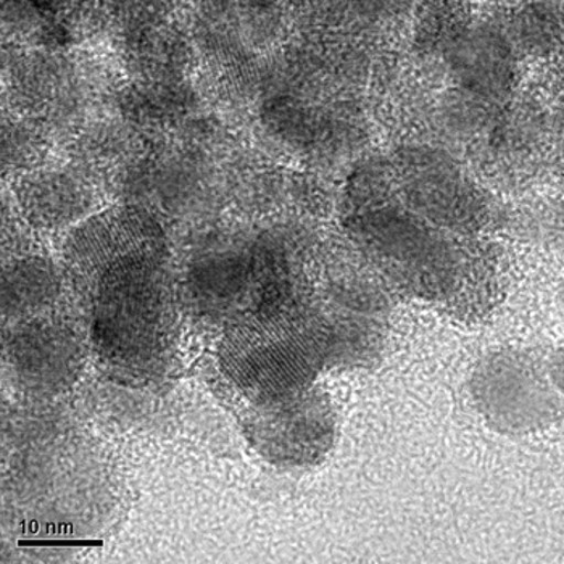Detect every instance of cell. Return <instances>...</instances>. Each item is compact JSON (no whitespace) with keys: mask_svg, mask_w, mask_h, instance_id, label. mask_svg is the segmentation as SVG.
Here are the masks:
<instances>
[{"mask_svg":"<svg viewBox=\"0 0 564 564\" xmlns=\"http://www.w3.org/2000/svg\"><path fill=\"white\" fill-rule=\"evenodd\" d=\"M15 196L33 225L58 229L85 217L93 189L79 170L40 169L19 174Z\"/></svg>","mask_w":564,"mask_h":564,"instance_id":"cell-8","label":"cell"},{"mask_svg":"<svg viewBox=\"0 0 564 564\" xmlns=\"http://www.w3.org/2000/svg\"><path fill=\"white\" fill-rule=\"evenodd\" d=\"M44 130L40 123L22 115L3 120L2 165L6 172L23 174L43 166L48 149Z\"/></svg>","mask_w":564,"mask_h":564,"instance_id":"cell-12","label":"cell"},{"mask_svg":"<svg viewBox=\"0 0 564 564\" xmlns=\"http://www.w3.org/2000/svg\"><path fill=\"white\" fill-rule=\"evenodd\" d=\"M529 232L545 243L564 267V205L539 212L529 223Z\"/></svg>","mask_w":564,"mask_h":564,"instance_id":"cell-13","label":"cell"},{"mask_svg":"<svg viewBox=\"0 0 564 564\" xmlns=\"http://www.w3.org/2000/svg\"><path fill=\"white\" fill-rule=\"evenodd\" d=\"M64 257L75 281L93 291L113 271L163 260L165 232L152 212L138 205L107 208L75 226L66 239Z\"/></svg>","mask_w":564,"mask_h":564,"instance_id":"cell-5","label":"cell"},{"mask_svg":"<svg viewBox=\"0 0 564 564\" xmlns=\"http://www.w3.org/2000/svg\"><path fill=\"white\" fill-rule=\"evenodd\" d=\"M556 301H558L560 313H562L564 319V284L562 288H560L558 297H556Z\"/></svg>","mask_w":564,"mask_h":564,"instance_id":"cell-15","label":"cell"},{"mask_svg":"<svg viewBox=\"0 0 564 564\" xmlns=\"http://www.w3.org/2000/svg\"><path fill=\"white\" fill-rule=\"evenodd\" d=\"M334 351L333 325L294 305L240 318L226 330L219 360L240 391L261 405L308 389Z\"/></svg>","mask_w":564,"mask_h":564,"instance_id":"cell-2","label":"cell"},{"mask_svg":"<svg viewBox=\"0 0 564 564\" xmlns=\"http://www.w3.org/2000/svg\"><path fill=\"white\" fill-rule=\"evenodd\" d=\"M546 371H549L550 379H552L556 391L560 392V395H562L564 400V347L558 348V350L553 354V357L550 358Z\"/></svg>","mask_w":564,"mask_h":564,"instance_id":"cell-14","label":"cell"},{"mask_svg":"<svg viewBox=\"0 0 564 564\" xmlns=\"http://www.w3.org/2000/svg\"><path fill=\"white\" fill-rule=\"evenodd\" d=\"M458 73L466 85L482 93H497L510 83L513 58L510 48L499 36H482L471 43L458 57Z\"/></svg>","mask_w":564,"mask_h":564,"instance_id":"cell-11","label":"cell"},{"mask_svg":"<svg viewBox=\"0 0 564 564\" xmlns=\"http://www.w3.org/2000/svg\"><path fill=\"white\" fill-rule=\"evenodd\" d=\"M3 308L24 312L47 304L58 292L55 268L43 259L19 260L3 270Z\"/></svg>","mask_w":564,"mask_h":564,"instance_id":"cell-10","label":"cell"},{"mask_svg":"<svg viewBox=\"0 0 564 564\" xmlns=\"http://www.w3.org/2000/svg\"><path fill=\"white\" fill-rule=\"evenodd\" d=\"M163 260L142 261L107 274L93 288L94 339L115 364H144L163 347L172 302Z\"/></svg>","mask_w":564,"mask_h":564,"instance_id":"cell-3","label":"cell"},{"mask_svg":"<svg viewBox=\"0 0 564 564\" xmlns=\"http://www.w3.org/2000/svg\"><path fill=\"white\" fill-rule=\"evenodd\" d=\"M10 97L20 115L44 128L75 124L86 106V89L64 58L31 55L9 68Z\"/></svg>","mask_w":564,"mask_h":564,"instance_id":"cell-7","label":"cell"},{"mask_svg":"<svg viewBox=\"0 0 564 564\" xmlns=\"http://www.w3.org/2000/svg\"><path fill=\"white\" fill-rule=\"evenodd\" d=\"M249 427L260 454L282 465H312L333 445L334 416L329 402L322 393L308 389L261 403Z\"/></svg>","mask_w":564,"mask_h":564,"instance_id":"cell-6","label":"cell"},{"mask_svg":"<svg viewBox=\"0 0 564 564\" xmlns=\"http://www.w3.org/2000/svg\"><path fill=\"white\" fill-rule=\"evenodd\" d=\"M346 226L399 288L426 301H452L465 260L452 232L382 189L364 172L348 187Z\"/></svg>","mask_w":564,"mask_h":564,"instance_id":"cell-1","label":"cell"},{"mask_svg":"<svg viewBox=\"0 0 564 564\" xmlns=\"http://www.w3.org/2000/svg\"><path fill=\"white\" fill-rule=\"evenodd\" d=\"M17 336V364L31 378L51 381L55 376L64 375L68 365L75 360V347L64 336L61 327L41 322L24 327Z\"/></svg>","mask_w":564,"mask_h":564,"instance_id":"cell-9","label":"cell"},{"mask_svg":"<svg viewBox=\"0 0 564 564\" xmlns=\"http://www.w3.org/2000/svg\"><path fill=\"white\" fill-rule=\"evenodd\" d=\"M476 409L489 427L510 437L539 434L563 416V397L549 371L520 350L492 351L471 376Z\"/></svg>","mask_w":564,"mask_h":564,"instance_id":"cell-4","label":"cell"}]
</instances>
